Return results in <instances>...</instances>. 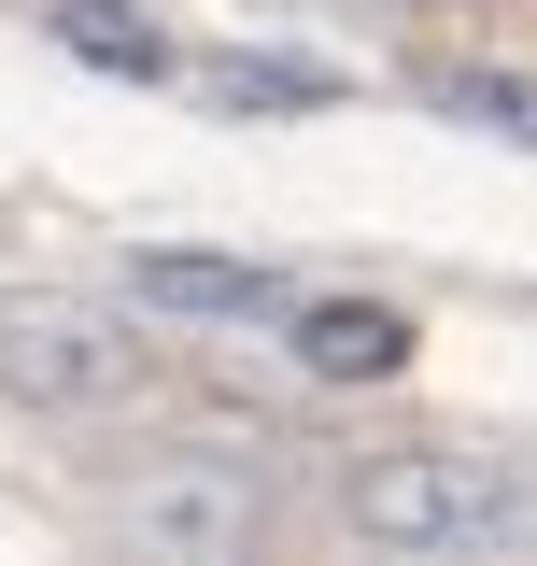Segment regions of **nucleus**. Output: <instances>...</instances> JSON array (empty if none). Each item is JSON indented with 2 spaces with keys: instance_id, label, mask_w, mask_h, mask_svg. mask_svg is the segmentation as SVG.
I'll return each mask as SVG.
<instances>
[{
  "instance_id": "obj_1",
  "label": "nucleus",
  "mask_w": 537,
  "mask_h": 566,
  "mask_svg": "<svg viewBox=\"0 0 537 566\" xmlns=\"http://www.w3.org/2000/svg\"><path fill=\"white\" fill-rule=\"evenodd\" d=\"M339 524L368 553H481V538H524V482H509V453L410 439V453H368L339 482Z\"/></svg>"
},
{
  "instance_id": "obj_2",
  "label": "nucleus",
  "mask_w": 537,
  "mask_h": 566,
  "mask_svg": "<svg viewBox=\"0 0 537 566\" xmlns=\"http://www.w3.org/2000/svg\"><path fill=\"white\" fill-rule=\"evenodd\" d=\"M128 538L170 566H241L268 538V468L255 453H170L128 482Z\"/></svg>"
},
{
  "instance_id": "obj_3",
  "label": "nucleus",
  "mask_w": 537,
  "mask_h": 566,
  "mask_svg": "<svg viewBox=\"0 0 537 566\" xmlns=\"http://www.w3.org/2000/svg\"><path fill=\"white\" fill-rule=\"evenodd\" d=\"M128 382H141V340H114L99 312L0 297V397H29V411H114Z\"/></svg>"
},
{
  "instance_id": "obj_4",
  "label": "nucleus",
  "mask_w": 537,
  "mask_h": 566,
  "mask_svg": "<svg viewBox=\"0 0 537 566\" xmlns=\"http://www.w3.org/2000/svg\"><path fill=\"white\" fill-rule=\"evenodd\" d=\"M128 283H141V312H185V326H268V312L297 297L268 255H185V241H156Z\"/></svg>"
},
{
  "instance_id": "obj_5",
  "label": "nucleus",
  "mask_w": 537,
  "mask_h": 566,
  "mask_svg": "<svg viewBox=\"0 0 537 566\" xmlns=\"http://www.w3.org/2000/svg\"><path fill=\"white\" fill-rule=\"evenodd\" d=\"M283 312H297V297H283ZM297 368H312V382H397L410 368V312L397 297H312V312H297Z\"/></svg>"
},
{
  "instance_id": "obj_6",
  "label": "nucleus",
  "mask_w": 537,
  "mask_h": 566,
  "mask_svg": "<svg viewBox=\"0 0 537 566\" xmlns=\"http://www.w3.org/2000/svg\"><path fill=\"white\" fill-rule=\"evenodd\" d=\"M43 29H57L85 71H114V85H156V71H170V29H156V14H128V0H57Z\"/></svg>"
},
{
  "instance_id": "obj_7",
  "label": "nucleus",
  "mask_w": 537,
  "mask_h": 566,
  "mask_svg": "<svg viewBox=\"0 0 537 566\" xmlns=\"http://www.w3.org/2000/svg\"><path fill=\"white\" fill-rule=\"evenodd\" d=\"M199 85H212V114H326L339 99L326 57H212Z\"/></svg>"
},
{
  "instance_id": "obj_8",
  "label": "nucleus",
  "mask_w": 537,
  "mask_h": 566,
  "mask_svg": "<svg viewBox=\"0 0 537 566\" xmlns=\"http://www.w3.org/2000/svg\"><path fill=\"white\" fill-rule=\"evenodd\" d=\"M439 99H453V114H467V128H524V71H453V85H439Z\"/></svg>"
}]
</instances>
